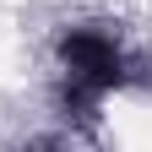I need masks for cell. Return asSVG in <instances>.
I'll return each instance as SVG.
<instances>
[{
    "instance_id": "6da1fadb",
    "label": "cell",
    "mask_w": 152,
    "mask_h": 152,
    "mask_svg": "<svg viewBox=\"0 0 152 152\" xmlns=\"http://www.w3.org/2000/svg\"><path fill=\"white\" fill-rule=\"evenodd\" d=\"M54 54H60L65 76H76L87 92H98V98H109V92H120L130 82V60L120 49V38H114L103 22H82V27H65L60 38H54Z\"/></svg>"
},
{
    "instance_id": "7a4b0ae2",
    "label": "cell",
    "mask_w": 152,
    "mask_h": 152,
    "mask_svg": "<svg viewBox=\"0 0 152 152\" xmlns=\"http://www.w3.org/2000/svg\"><path fill=\"white\" fill-rule=\"evenodd\" d=\"M98 103H103V98L87 92L76 76H60V87H54V109H60L71 125H92V120H98Z\"/></svg>"
},
{
    "instance_id": "3957f363",
    "label": "cell",
    "mask_w": 152,
    "mask_h": 152,
    "mask_svg": "<svg viewBox=\"0 0 152 152\" xmlns=\"http://www.w3.org/2000/svg\"><path fill=\"white\" fill-rule=\"evenodd\" d=\"M22 152H65V141H54V136H38V141H27Z\"/></svg>"
}]
</instances>
